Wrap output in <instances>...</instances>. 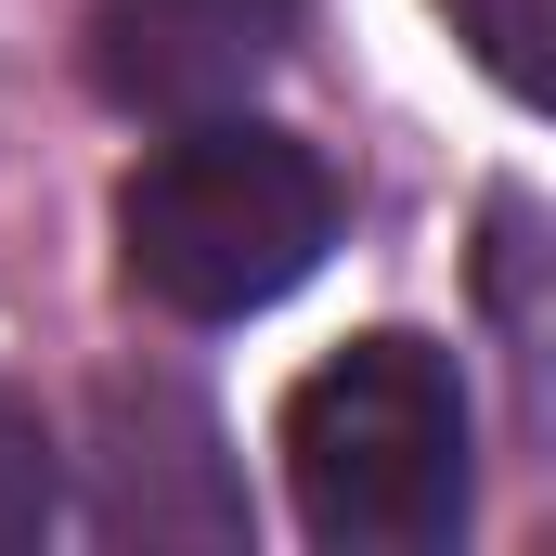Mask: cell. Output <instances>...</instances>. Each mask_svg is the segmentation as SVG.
Here are the masks:
<instances>
[{"label":"cell","mask_w":556,"mask_h":556,"mask_svg":"<svg viewBox=\"0 0 556 556\" xmlns=\"http://www.w3.org/2000/svg\"><path fill=\"white\" fill-rule=\"evenodd\" d=\"M337 247V181L311 142L233 117H181V130L117 181V260L155 311L181 324H247L285 285H311V260Z\"/></svg>","instance_id":"2"},{"label":"cell","mask_w":556,"mask_h":556,"mask_svg":"<svg viewBox=\"0 0 556 556\" xmlns=\"http://www.w3.org/2000/svg\"><path fill=\"white\" fill-rule=\"evenodd\" d=\"M440 13H453V26H466V52H479V65H492V78H505V91H518V104H544V39H556V0H440Z\"/></svg>","instance_id":"5"},{"label":"cell","mask_w":556,"mask_h":556,"mask_svg":"<svg viewBox=\"0 0 556 556\" xmlns=\"http://www.w3.org/2000/svg\"><path fill=\"white\" fill-rule=\"evenodd\" d=\"M285 492L298 531L337 556H440L466 531V376L427 337H350L337 363H311L285 389Z\"/></svg>","instance_id":"1"},{"label":"cell","mask_w":556,"mask_h":556,"mask_svg":"<svg viewBox=\"0 0 556 556\" xmlns=\"http://www.w3.org/2000/svg\"><path fill=\"white\" fill-rule=\"evenodd\" d=\"M298 39V0H91V91L117 117H233Z\"/></svg>","instance_id":"3"},{"label":"cell","mask_w":556,"mask_h":556,"mask_svg":"<svg viewBox=\"0 0 556 556\" xmlns=\"http://www.w3.org/2000/svg\"><path fill=\"white\" fill-rule=\"evenodd\" d=\"M65 505V466H52V427L26 389H0V556H26Z\"/></svg>","instance_id":"4"}]
</instances>
